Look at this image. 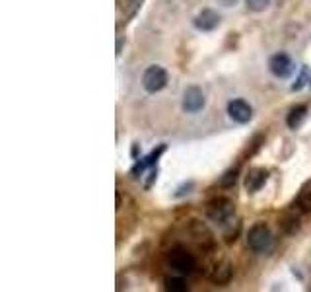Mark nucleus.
<instances>
[{
  "label": "nucleus",
  "mask_w": 311,
  "mask_h": 292,
  "mask_svg": "<svg viewBox=\"0 0 311 292\" xmlns=\"http://www.w3.org/2000/svg\"><path fill=\"white\" fill-rule=\"evenodd\" d=\"M156 179H157V167L154 166V167L150 169V177H148V181H146V189H150V187L154 185Z\"/></svg>",
  "instance_id": "a211bd4d"
},
{
  "label": "nucleus",
  "mask_w": 311,
  "mask_h": 292,
  "mask_svg": "<svg viewBox=\"0 0 311 292\" xmlns=\"http://www.w3.org/2000/svg\"><path fill=\"white\" fill-rule=\"evenodd\" d=\"M233 212V205L228 199H218L208 207V216L216 222H226Z\"/></svg>",
  "instance_id": "6e6552de"
},
{
  "label": "nucleus",
  "mask_w": 311,
  "mask_h": 292,
  "mask_svg": "<svg viewBox=\"0 0 311 292\" xmlns=\"http://www.w3.org/2000/svg\"><path fill=\"white\" fill-rule=\"evenodd\" d=\"M228 115L235 123L245 125V123H249L253 119V107L249 105L245 99H232L228 103Z\"/></svg>",
  "instance_id": "423d86ee"
},
{
  "label": "nucleus",
  "mask_w": 311,
  "mask_h": 292,
  "mask_svg": "<svg viewBox=\"0 0 311 292\" xmlns=\"http://www.w3.org/2000/svg\"><path fill=\"white\" fill-rule=\"evenodd\" d=\"M165 291L171 292H185L187 291V283L179 277H167L165 279Z\"/></svg>",
  "instance_id": "ddd939ff"
},
{
  "label": "nucleus",
  "mask_w": 311,
  "mask_h": 292,
  "mask_svg": "<svg viewBox=\"0 0 311 292\" xmlns=\"http://www.w3.org/2000/svg\"><path fill=\"white\" fill-rule=\"evenodd\" d=\"M308 82H311V74H310V68L308 66H302V74L298 76V80L292 84V90L294 92H300Z\"/></svg>",
  "instance_id": "4468645a"
},
{
  "label": "nucleus",
  "mask_w": 311,
  "mask_h": 292,
  "mask_svg": "<svg viewBox=\"0 0 311 292\" xmlns=\"http://www.w3.org/2000/svg\"><path fill=\"white\" fill-rule=\"evenodd\" d=\"M117 209H121V193H117Z\"/></svg>",
  "instance_id": "4be33fe9"
},
{
  "label": "nucleus",
  "mask_w": 311,
  "mask_h": 292,
  "mask_svg": "<svg viewBox=\"0 0 311 292\" xmlns=\"http://www.w3.org/2000/svg\"><path fill=\"white\" fill-rule=\"evenodd\" d=\"M269 70L276 78H290L296 70V65L288 53H276L269 59Z\"/></svg>",
  "instance_id": "20e7f679"
},
{
  "label": "nucleus",
  "mask_w": 311,
  "mask_h": 292,
  "mask_svg": "<svg viewBox=\"0 0 311 292\" xmlns=\"http://www.w3.org/2000/svg\"><path fill=\"white\" fill-rule=\"evenodd\" d=\"M267 179H269L267 169H263V167H255V169L249 171L247 179H245V189H247L249 193H257V191L267 183Z\"/></svg>",
  "instance_id": "9d476101"
},
{
  "label": "nucleus",
  "mask_w": 311,
  "mask_h": 292,
  "mask_svg": "<svg viewBox=\"0 0 311 292\" xmlns=\"http://www.w3.org/2000/svg\"><path fill=\"white\" fill-rule=\"evenodd\" d=\"M247 246L255 253H265L272 246V234L265 222H257L249 228L247 232Z\"/></svg>",
  "instance_id": "f257e3e1"
},
{
  "label": "nucleus",
  "mask_w": 311,
  "mask_h": 292,
  "mask_svg": "<svg viewBox=\"0 0 311 292\" xmlns=\"http://www.w3.org/2000/svg\"><path fill=\"white\" fill-rule=\"evenodd\" d=\"M121 49H123V39H117V57H121Z\"/></svg>",
  "instance_id": "aec40b11"
},
{
  "label": "nucleus",
  "mask_w": 311,
  "mask_h": 292,
  "mask_svg": "<svg viewBox=\"0 0 311 292\" xmlns=\"http://www.w3.org/2000/svg\"><path fill=\"white\" fill-rule=\"evenodd\" d=\"M142 2H144V0H130V2H128L130 6H128V10L124 12V24H126V22H130V20H132V18L136 16V12L140 10Z\"/></svg>",
  "instance_id": "dca6fc26"
},
{
  "label": "nucleus",
  "mask_w": 311,
  "mask_h": 292,
  "mask_svg": "<svg viewBox=\"0 0 311 292\" xmlns=\"http://www.w3.org/2000/svg\"><path fill=\"white\" fill-rule=\"evenodd\" d=\"M167 261H169V265L177 271V273H181V275H191V273H194V269H196V259H194V255L185 250V248H173L171 251H169V255H167Z\"/></svg>",
  "instance_id": "f03ea898"
},
{
  "label": "nucleus",
  "mask_w": 311,
  "mask_h": 292,
  "mask_svg": "<svg viewBox=\"0 0 311 292\" xmlns=\"http://www.w3.org/2000/svg\"><path fill=\"white\" fill-rule=\"evenodd\" d=\"M165 152V144H159L157 148H154L146 158H138V162L134 164V167L130 169V173H132V177H140V173L146 169V167H154L157 160H159V156Z\"/></svg>",
  "instance_id": "1a4fd4ad"
},
{
  "label": "nucleus",
  "mask_w": 311,
  "mask_h": 292,
  "mask_svg": "<svg viewBox=\"0 0 311 292\" xmlns=\"http://www.w3.org/2000/svg\"><path fill=\"white\" fill-rule=\"evenodd\" d=\"M245 6L251 12H265L271 6V0H245Z\"/></svg>",
  "instance_id": "2eb2a0df"
},
{
  "label": "nucleus",
  "mask_w": 311,
  "mask_h": 292,
  "mask_svg": "<svg viewBox=\"0 0 311 292\" xmlns=\"http://www.w3.org/2000/svg\"><path fill=\"white\" fill-rule=\"evenodd\" d=\"M142 86H144V90L148 94L161 92L167 86V72H165V68H161L157 65L146 68V72L142 76Z\"/></svg>",
  "instance_id": "7ed1b4c3"
},
{
  "label": "nucleus",
  "mask_w": 311,
  "mask_h": 292,
  "mask_svg": "<svg viewBox=\"0 0 311 292\" xmlns=\"http://www.w3.org/2000/svg\"><path fill=\"white\" fill-rule=\"evenodd\" d=\"M296 203H298V207H300L302 210L311 212V181L302 187V191L298 195V201H296Z\"/></svg>",
  "instance_id": "f8f14e48"
},
{
  "label": "nucleus",
  "mask_w": 311,
  "mask_h": 292,
  "mask_svg": "<svg viewBox=\"0 0 311 292\" xmlns=\"http://www.w3.org/2000/svg\"><path fill=\"white\" fill-rule=\"evenodd\" d=\"M193 26L198 32H214L220 26V14L212 8H204L202 12H198L193 20Z\"/></svg>",
  "instance_id": "0eeeda50"
},
{
  "label": "nucleus",
  "mask_w": 311,
  "mask_h": 292,
  "mask_svg": "<svg viewBox=\"0 0 311 292\" xmlns=\"http://www.w3.org/2000/svg\"><path fill=\"white\" fill-rule=\"evenodd\" d=\"M183 111L185 113H198L204 105H206V97H204V92L198 88V86H189L183 94Z\"/></svg>",
  "instance_id": "39448f33"
},
{
  "label": "nucleus",
  "mask_w": 311,
  "mask_h": 292,
  "mask_svg": "<svg viewBox=\"0 0 311 292\" xmlns=\"http://www.w3.org/2000/svg\"><path fill=\"white\" fill-rule=\"evenodd\" d=\"M194 187V183L193 181H189L187 185H181L179 189H177V193H175V197H181V195H185V193H191V189Z\"/></svg>",
  "instance_id": "6ab92c4d"
},
{
  "label": "nucleus",
  "mask_w": 311,
  "mask_h": 292,
  "mask_svg": "<svg viewBox=\"0 0 311 292\" xmlns=\"http://www.w3.org/2000/svg\"><path fill=\"white\" fill-rule=\"evenodd\" d=\"M235 179H237V167H235V169L226 171L220 183H222V185H233V183H235Z\"/></svg>",
  "instance_id": "f3484780"
},
{
  "label": "nucleus",
  "mask_w": 311,
  "mask_h": 292,
  "mask_svg": "<svg viewBox=\"0 0 311 292\" xmlns=\"http://www.w3.org/2000/svg\"><path fill=\"white\" fill-rule=\"evenodd\" d=\"M308 119V107L306 105H296L292 111H290V115H288V119H286V123H288V127L290 129H300L302 125H304V121Z\"/></svg>",
  "instance_id": "9b49d317"
},
{
  "label": "nucleus",
  "mask_w": 311,
  "mask_h": 292,
  "mask_svg": "<svg viewBox=\"0 0 311 292\" xmlns=\"http://www.w3.org/2000/svg\"><path fill=\"white\" fill-rule=\"evenodd\" d=\"M222 2H224V6H233L237 0H222Z\"/></svg>",
  "instance_id": "412c9836"
}]
</instances>
